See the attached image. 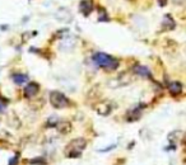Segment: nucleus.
Here are the masks:
<instances>
[{"label": "nucleus", "mask_w": 186, "mask_h": 165, "mask_svg": "<svg viewBox=\"0 0 186 165\" xmlns=\"http://www.w3.org/2000/svg\"><path fill=\"white\" fill-rule=\"evenodd\" d=\"M79 9L84 17H88L93 10V4H92V1H89V0H82L79 4Z\"/></svg>", "instance_id": "6e6552de"}, {"label": "nucleus", "mask_w": 186, "mask_h": 165, "mask_svg": "<svg viewBox=\"0 0 186 165\" xmlns=\"http://www.w3.org/2000/svg\"><path fill=\"white\" fill-rule=\"evenodd\" d=\"M28 80L27 75H23V74H15L13 75V81L15 84H18V85H22V84H24Z\"/></svg>", "instance_id": "f8f14e48"}, {"label": "nucleus", "mask_w": 186, "mask_h": 165, "mask_svg": "<svg viewBox=\"0 0 186 165\" xmlns=\"http://www.w3.org/2000/svg\"><path fill=\"white\" fill-rule=\"evenodd\" d=\"M163 27L166 28V29H173L176 27V23H175V20H173V18L170 15V14H167V15H164V19H163Z\"/></svg>", "instance_id": "9b49d317"}, {"label": "nucleus", "mask_w": 186, "mask_h": 165, "mask_svg": "<svg viewBox=\"0 0 186 165\" xmlns=\"http://www.w3.org/2000/svg\"><path fill=\"white\" fill-rule=\"evenodd\" d=\"M134 73L137 75H140V76H147V78H150L152 74L149 69H148L147 66H142V65H138L134 67Z\"/></svg>", "instance_id": "9d476101"}, {"label": "nucleus", "mask_w": 186, "mask_h": 165, "mask_svg": "<svg viewBox=\"0 0 186 165\" xmlns=\"http://www.w3.org/2000/svg\"><path fill=\"white\" fill-rule=\"evenodd\" d=\"M15 164H17V156H14V158H12V159H10L9 165H15Z\"/></svg>", "instance_id": "dca6fc26"}, {"label": "nucleus", "mask_w": 186, "mask_h": 165, "mask_svg": "<svg viewBox=\"0 0 186 165\" xmlns=\"http://www.w3.org/2000/svg\"><path fill=\"white\" fill-rule=\"evenodd\" d=\"M57 123V118L56 117H51L49 121V126H52V125H56Z\"/></svg>", "instance_id": "4468645a"}, {"label": "nucleus", "mask_w": 186, "mask_h": 165, "mask_svg": "<svg viewBox=\"0 0 186 165\" xmlns=\"http://www.w3.org/2000/svg\"><path fill=\"white\" fill-rule=\"evenodd\" d=\"M57 130L60 131L61 133H68L71 131V125L69 122H61L60 125H57Z\"/></svg>", "instance_id": "ddd939ff"}, {"label": "nucleus", "mask_w": 186, "mask_h": 165, "mask_svg": "<svg viewBox=\"0 0 186 165\" xmlns=\"http://www.w3.org/2000/svg\"><path fill=\"white\" fill-rule=\"evenodd\" d=\"M87 146V141L82 137H78L70 141L65 147V156L66 158H79L83 150Z\"/></svg>", "instance_id": "f03ea898"}, {"label": "nucleus", "mask_w": 186, "mask_h": 165, "mask_svg": "<svg viewBox=\"0 0 186 165\" xmlns=\"http://www.w3.org/2000/svg\"><path fill=\"white\" fill-rule=\"evenodd\" d=\"M5 103H3V102L1 100H0V112H3L4 111V109H5Z\"/></svg>", "instance_id": "f3484780"}, {"label": "nucleus", "mask_w": 186, "mask_h": 165, "mask_svg": "<svg viewBox=\"0 0 186 165\" xmlns=\"http://www.w3.org/2000/svg\"><path fill=\"white\" fill-rule=\"evenodd\" d=\"M94 109L97 111V113L101 114V116H108L112 111V105L108 103V102H101V103L96 104Z\"/></svg>", "instance_id": "39448f33"}, {"label": "nucleus", "mask_w": 186, "mask_h": 165, "mask_svg": "<svg viewBox=\"0 0 186 165\" xmlns=\"http://www.w3.org/2000/svg\"><path fill=\"white\" fill-rule=\"evenodd\" d=\"M93 61H94L97 65L101 66L102 69H106V70H116L119 67V60L112 56H110L108 53H105V52H97L93 55Z\"/></svg>", "instance_id": "f257e3e1"}, {"label": "nucleus", "mask_w": 186, "mask_h": 165, "mask_svg": "<svg viewBox=\"0 0 186 165\" xmlns=\"http://www.w3.org/2000/svg\"><path fill=\"white\" fill-rule=\"evenodd\" d=\"M158 4H159V6H164L167 4V0H157Z\"/></svg>", "instance_id": "2eb2a0df"}, {"label": "nucleus", "mask_w": 186, "mask_h": 165, "mask_svg": "<svg viewBox=\"0 0 186 165\" xmlns=\"http://www.w3.org/2000/svg\"><path fill=\"white\" fill-rule=\"evenodd\" d=\"M75 37H73V36H66V37H64L61 40V42H60V48L61 50H64V51H69V50H71L75 46Z\"/></svg>", "instance_id": "423d86ee"}, {"label": "nucleus", "mask_w": 186, "mask_h": 165, "mask_svg": "<svg viewBox=\"0 0 186 165\" xmlns=\"http://www.w3.org/2000/svg\"><path fill=\"white\" fill-rule=\"evenodd\" d=\"M55 18L57 20H60V22H64V23H68L71 20V14L70 12L68 9H59L56 13H55Z\"/></svg>", "instance_id": "0eeeda50"}, {"label": "nucleus", "mask_w": 186, "mask_h": 165, "mask_svg": "<svg viewBox=\"0 0 186 165\" xmlns=\"http://www.w3.org/2000/svg\"><path fill=\"white\" fill-rule=\"evenodd\" d=\"M50 103L56 109H64L70 105V100L65 94H62L61 92L54 90L50 93Z\"/></svg>", "instance_id": "7ed1b4c3"}, {"label": "nucleus", "mask_w": 186, "mask_h": 165, "mask_svg": "<svg viewBox=\"0 0 186 165\" xmlns=\"http://www.w3.org/2000/svg\"><path fill=\"white\" fill-rule=\"evenodd\" d=\"M40 92V85L37 83H29L28 85L24 88V97L28 99H31L33 98L35 95H37V93Z\"/></svg>", "instance_id": "20e7f679"}, {"label": "nucleus", "mask_w": 186, "mask_h": 165, "mask_svg": "<svg viewBox=\"0 0 186 165\" xmlns=\"http://www.w3.org/2000/svg\"><path fill=\"white\" fill-rule=\"evenodd\" d=\"M168 92L172 97H177L182 93V84L180 81H172L168 85Z\"/></svg>", "instance_id": "1a4fd4ad"}]
</instances>
